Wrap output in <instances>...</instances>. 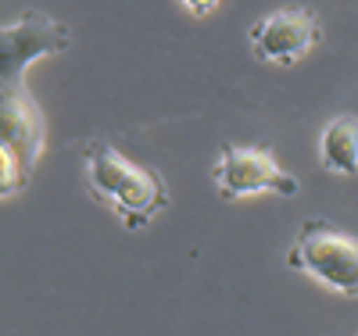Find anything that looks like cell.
<instances>
[{
  "instance_id": "3",
  "label": "cell",
  "mask_w": 358,
  "mask_h": 336,
  "mask_svg": "<svg viewBox=\"0 0 358 336\" xmlns=\"http://www.w3.org/2000/svg\"><path fill=\"white\" fill-rule=\"evenodd\" d=\"M212 182L222 200H244L258 193L297 197V190H301V182L276 161V154L265 143L255 147L226 143L219 150V161L212 165Z\"/></svg>"
},
{
  "instance_id": "5",
  "label": "cell",
  "mask_w": 358,
  "mask_h": 336,
  "mask_svg": "<svg viewBox=\"0 0 358 336\" xmlns=\"http://www.w3.org/2000/svg\"><path fill=\"white\" fill-rule=\"evenodd\" d=\"M72 43V29L47 11H25L0 29V82H22L25 68L40 57L62 54Z\"/></svg>"
},
{
  "instance_id": "8",
  "label": "cell",
  "mask_w": 358,
  "mask_h": 336,
  "mask_svg": "<svg viewBox=\"0 0 358 336\" xmlns=\"http://www.w3.org/2000/svg\"><path fill=\"white\" fill-rule=\"evenodd\" d=\"M29 175H33V165H29L11 143H0V197H15L29 187Z\"/></svg>"
},
{
  "instance_id": "2",
  "label": "cell",
  "mask_w": 358,
  "mask_h": 336,
  "mask_svg": "<svg viewBox=\"0 0 358 336\" xmlns=\"http://www.w3.org/2000/svg\"><path fill=\"white\" fill-rule=\"evenodd\" d=\"M287 265L341 297H358V236L326 219H308L297 229Z\"/></svg>"
},
{
  "instance_id": "9",
  "label": "cell",
  "mask_w": 358,
  "mask_h": 336,
  "mask_svg": "<svg viewBox=\"0 0 358 336\" xmlns=\"http://www.w3.org/2000/svg\"><path fill=\"white\" fill-rule=\"evenodd\" d=\"M219 4H222V0H183V8H187L190 15H197V18H201V15H212Z\"/></svg>"
},
{
  "instance_id": "1",
  "label": "cell",
  "mask_w": 358,
  "mask_h": 336,
  "mask_svg": "<svg viewBox=\"0 0 358 336\" xmlns=\"http://www.w3.org/2000/svg\"><path fill=\"white\" fill-rule=\"evenodd\" d=\"M83 175L94 200L108 204L126 229H143L158 211L169 207V182L158 168L136 165L108 140L83 143Z\"/></svg>"
},
{
  "instance_id": "4",
  "label": "cell",
  "mask_w": 358,
  "mask_h": 336,
  "mask_svg": "<svg viewBox=\"0 0 358 336\" xmlns=\"http://www.w3.org/2000/svg\"><path fill=\"white\" fill-rule=\"evenodd\" d=\"M322 36V25L312 8L305 4H287L273 15H262L248 29L251 57L262 65H283L290 68L294 61H301Z\"/></svg>"
},
{
  "instance_id": "6",
  "label": "cell",
  "mask_w": 358,
  "mask_h": 336,
  "mask_svg": "<svg viewBox=\"0 0 358 336\" xmlns=\"http://www.w3.org/2000/svg\"><path fill=\"white\" fill-rule=\"evenodd\" d=\"M0 143H11L33 168L47 147V122L36 97H29L25 79L0 82Z\"/></svg>"
},
{
  "instance_id": "7",
  "label": "cell",
  "mask_w": 358,
  "mask_h": 336,
  "mask_svg": "<svg viewBox=\"0 0 358 336\" xmlns=\"http://www.w3.org/2000/svg\"><path fill=\"white\" fill-rule=\"evenodd\" d=\"M319 165L330 175H358V115H337L322 129Z\"/></svg>"
}]
</instances>
